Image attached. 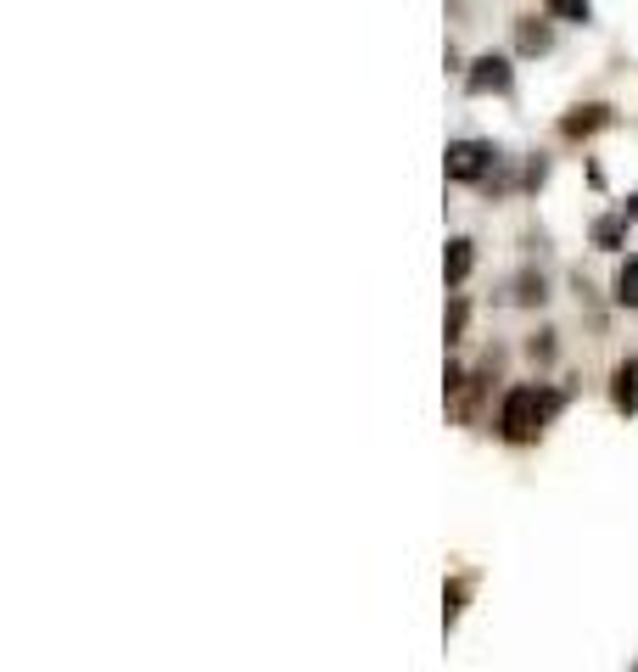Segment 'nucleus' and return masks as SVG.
I'll use <instances>...</instances> for the list:
<instances>
[{
  "label": "nucleus",
  "mask_w": 638,
  "mask_h": 672,
  "mask_svg": "<svg viewBox=\"0 0 638 672\" xmlns=\"http://www.w3.org/2000/svg\"><path fill=\"white\" fill-rule=\"evenodd\" d=\"M465 314H471V309H465V298H454V303H449V320H443L449 343H460V331H465Z\"/></svg>",
  "instance_id": "nucleus-14"
},
{
  "label": "nucleus",
  "mask_w": 638,
  "mask_h": 672,
  "mask_svg": "<svg viewBox=\"0 0 638 672\" xmlns=\"http://www.w3.org/2000/svg\"><path fill=\"white\" fill-rule=\"evenodd\" d=\"M611 404H616L622 415H638V359H622V364L611 370Z\"/></svg>",
  "instance_id": "nucleus-5"
},
{
  "label": "nucleus",
  "mask_w": 638,
  "mask_h": 672,
  "mask_svg": "<svg viewBox=\"0 0 638 672\" xmlns=\"http://www.w3.org/2000/svg\"><path fill=\"white\" fill-rule=\"evenodd\" d=\"M526 359H537V364H549L555 359V331H537L532 343H526Z\"/></svg>",
  "instance_id": "nucleus-13"
},
{
  "label": "nucleus",
  "mask_w": 638,
  "mask_h": 672,
  "mask_svg": "<svg viewBox=\"0 0 638 672\" xmlns=\"http://www.w3.org/2000/svg\"><path fill=\"white\" fill-rule=\"evenodd\" d=\"M611 124H616V107H605V102H588V107H571V113L560 118V135H566V140H582V135L611 129Z\"/></svg>",
  "instance_id": "nucleus-4"
},
{
  "label": "nucleus",
  "mask_w": 638,
  "mask_h": 672,
  "mask_svg": "<svg viewBox=\"0 0 638 672\" xmlns=\"http://www.w3.org/2000/svg\"><path fill=\"white\" fill-rule=\"evenodd\" d=\"M544 298H549V292H544V275H537V269H521V275H515V303H521V309H537Z\"/></svg>",
  "instance_id": "nucleus-9"
},
{
  "label": "nucleus",
  "mask_w": 638,
  "mask_h": 672,
  "mask_svg": "<svg viewBox=\"0 0 638 672\" xmlns=\"http://www.w3.org/2000/svg\"><path fill=\"white\" fill-rule=\"evenodd\" d=\"M471 264H476V242H465V235H454V242H449V253H443V280H449V286H465Z\"/></svg>",
  "instance_id": "nucleus-6"
},
{
  "label": "nucleus",
  "mask_w": 638,
  "mask_h": 672,
  "mask_svg": "<svg viewBox=\"0 0 638 672\" xmlns=\"http://www.w3.org/2000/svg\"><path fill=\"white\" fill-rule=\"evenodd\" d=\"M515 45H521L526 57H544L549 45H555V34H549V23H537V18H521V23H515Z\"/></svg>",
  "instance_id": "nucleus-7"
},
{
  "label": "nucleus",
  "mask_w": 638,
  "mask_h": 672,
  "mask_svg": "<svg viewBox=\"0 0 638 672\" xmlns=\"http://www.w3.org/2000/svg\"><path fill=\"white\" fill-rule=\"evenodd\" d=\"M622 213H627V219H638V197H627V208H622Z\"/></svg>",
  "instance_id": "nucleus-15"
},
{
  "label": "nucleus",
  "mask_w": 638,
  "mask_h": 672,
  "mask_svg": "<svg viewBox=\"0 0 638 672\" xmlns=\"http://www.w3.org/2000/svg\"><path fill=\"white\" fill-rule=\"evenodd\" d=\"M549 12L566 23H594V0H549Z\"/></svg>",
  "instance_id": "nucleus-11"
},
{
  "label": "nucleus",
  "mask_w": 638,
  "mask_h": 672,
  "mask_svg": "<svg viewBox=\"0 0 638 672\" xmlns=\"http://www.w3.org/2000/svg\"><path fill=\"white\" fill-rule=\"evenodd\" d=\"M494 163H499V152L487 147V140H454V147L443 152V169L460 185H487L494 179Z\"/></svg>",
  "instance_id": "nucleus-2"
},
{
  "label": "nucleus",
  "mask_w": 638,
  "mask_h": 672,
  "mask_svg": "<svg viewBox=\"0 0 638 672\" xmlns=\"http://www.w3.org/2000/svg\"><path fill=\"white\" fill-rule=\"evenodd\" d=\"M555 409H560L555 387H510L504 409H499V438L504 443H537V431L549 426Z\"/></svg>",
  "instance_id": "nucleus-1"
},
{
  "label": "nucleus",
  "mask_w": 638,
  "mask_h": 672,
  "mask_svg": "<svg viewBox=\"0 0 638 672\" xmlns=\"http://www.w3.org/2000/svg\"><path fill=\"white\" fill-rule=\"evenodd\" d=\"M510 84H515V73H510V62H504V57H494V51L476 57V62H471V73H465V90H471V95H504Z\"/></svg>",
  "instance_id": "nucleus-3"
},
{
  "label": "nucleus",
  "mask_w": 638,
  "mask_h": 672,
  "mask_svg": "<svg viewBox=\"0 0 638 672\" xmlns=\"http://www.w3.org/2000/svg\"><path fill=\"white\" fill-rule=\"evenodd\" d=\"M460 611H465V583H449L443 589V622H449V628L460 622Z\"/></svg>",
  "instance_id": "nucleus-12"
},
{
  "label": "nucleus",
  "mask_w": 638,
  "mask_h": 672,
  "mask_svg": "<svg viewBox=\"0 0 638 672\" xmlns=\"http://www.w3.org/2000/svg\"><path fill=\"white\" fill-rule=\"evenodd\" d=\"M616 303L638 309V258H622V269H616Z\"/></svg>",
  "instance_id": "nucleus-10"
},
{
  "label": "nucleus",
  "mask_w": 638,
  "mask_h": 672,
  "mask_svg": "<svg viewBox=\"0 0 638 672\" xmlns=\"http://www.w3.org/2000/svg\"><path fill=\"white\" fill-rule=\"evenodd\" d=\"M622 242H627V213H611V219L594 224V247H600V253H616Z\"/></svg>",
  "instance_id": "nucleus-8"
}]
</instances>
